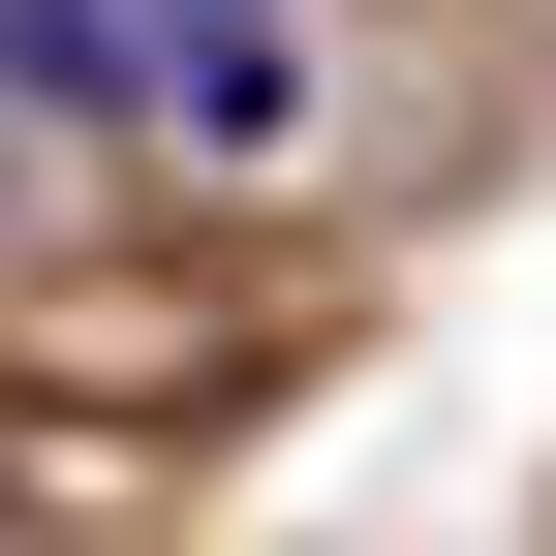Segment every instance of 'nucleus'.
Returning <instances> with one entry per match:
<instances>
[{
	"label": "nucleus",
	"instance_id": "nucleus-1",
	"mask_svg": "<svg viewBox=\"0 0 556 556\" xmlns=\"http://www.w3.org/2000/svg\"><path fill=\"white\" fill-rule=\"evenodd\" d=\"M0 93L124 124V155H278L309 124V0H0Z\"/></svg>",
	"mask_w": 556,
	"mask_h": 556
}]
</instances>
